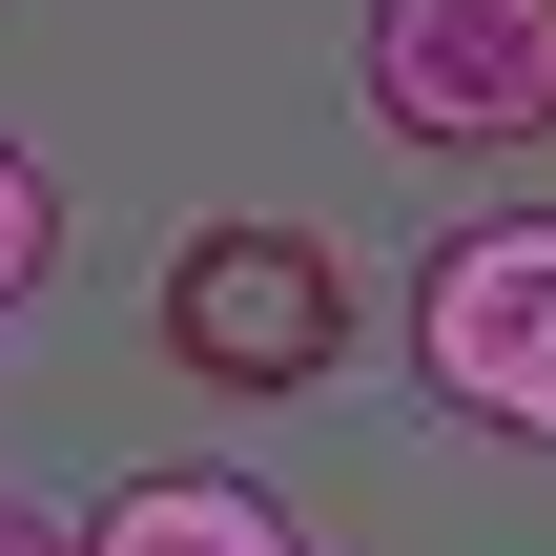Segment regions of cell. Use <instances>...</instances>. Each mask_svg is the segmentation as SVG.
<instances>
[{
    "mask_svg": "<svg viewBox=\"0 0 556 556\" xmlns=\"http://www.w3.org/2000/svg\"><path fill=\"white\" fill-rule=\"evenodd\" d=\"M413 392L516 433V454H556V206L433 227V268H413Z\"/></svg>",
    "mask_w": 556,
    "mask_h": 556,
    "instance_id": "6da1fadb",
    "label": "cell"
},
{
    "mask_svg": "<svg viewBox=\"0 0 556 556\" xmlns=\"http://www.w3.org/2000/svg\"><path fill=\"white\" fill-rule=\"evenodd\" d=\"M351 83H371V124L433 144V165L556 144V0H371Z\"/></svg>",
    "mask_w": 556,
    "mask_h": 556,
    "instance_id": "7a4b0ae2",
    "label": "cell"
},
{
    "mask_svg": "<svg viewBox=\"0 0 556 556\" xmlns=\"http://www.w3.org/2000/svg\"><path fill=\"white\" fill-rule=\"evenodd\" d=\"M351 351V268L309 248V227H186L165 248V371H206V392H309Z\"/></svg>",
    "mask_w": 556,
    "mask_h": 556,
    "instance_id": "3957f363",
    "label": "cell"
},
{
    "mask_svg": "<svg viewBox=\"0 0 556 556\" xmlns=\"http://www.w3.org/2000/svg\"><path fill=\"white\" fill-rule=\"evenodd\" d=\"M83 556H309V536H289L268 475H124V495L83 516Z\"/></svg>",
    "mask_w": 556,
    "mask_h": 556,
    "instance_id": "277c9868",
    "label": "cell"
},
{
    "mask_svg": "<svg viewBox=\"0 0 556 556\" xmlns=\"http://www.w3.org/2000/svg\"><path fill=\"white\" fill-rule=\"evenodd\" d=\"M41 268H62V186L41 144H0V309H41Z\"/></svg>",
    "mask_w": 556,
    "mask_h": 556,
    "instance_id": "5b68a950",
    "label": "cell"
},
{
    "mask_svg": "<svg viewBox=\"0 0 556 556\" xmlns=\"http://www.w3.org/2000/svg\"><path fill=\"white\" fill-rule=\"evenodd\" d=\"M0 556H83V516H41V495H0Z\"/></svg>",
    "mask_w": 556,
    "mask_h": 556,
    "instance_id": "8992f818",
    "label": "cell"
}]
</instances>
